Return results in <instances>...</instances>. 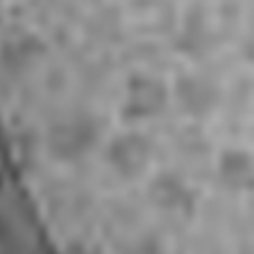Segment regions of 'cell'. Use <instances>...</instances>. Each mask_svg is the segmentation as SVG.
<instances>
[{"instance_id":"cell-3","label":"cell","mask_w":254,"mask_h":254,"mask_svg":"<svg viewBox=\"0 0 254 254\" xmlns=\"http://www.w3.org/2000/svg\"><path fill=\"white\" fill-rule=\"evenodd\" d=\"M167 92L161 83L145 76H134L127 85V116L138 119V116H152L165 107Z\"/></svg>"},{"instance_id":"cell-1","label":"cell","mask_w":254,"mask_h":254,"mask_svg":"<svg viewBox=\"0 0 254 254\" xmlns=\"http://www.w3.org/2000/svg\"><path fill=\"white\" fill-rule=\"evenodd\" d=\"M98 136V125L89 116H78V119H69L56 123L52 127L47 136V145L52 154L63 161H71L78 158L94 145Z\"/></svg>"},{"instance_id":"cell-2","label":"cell","mask_w":254,"mask_h":254,"mask_svg":"<svg viewBox=\"0 0 254 254\" xmlns=\"http://www.w3.org/2000/svg\"><path fill=\"white\" fill-rule=\"evenodd\" d=\"M107 161L119 174L134 176L147 165L149 161V143L138 134L119 136L107 147Z\"/></svg>"},{"instance_id":"cell-5","label":"cell","mask_w":254,"mask_h":254,"mask_svg":"<svg viewBox=\"0 0 254 254\" xmlns=\"http://www.w3.org/2000/svg\"><path fill=\"white\" fill-rule=\"evenodd\" d=\"M176 98L181 107L192 116H205L219 103V89L205 78H181L176 83Z\"/></svg>"},{"instance_id":"cell-6","label":"cell","mask_w":254,"mask_h":254,"mask_svg":"<svg viewBox=\"0 0 254 254\" xmlns=\"http://www.w3.org/2000/svg\"><path fill=\"white\" fill-rule=\"evenodd\" d=\"M152 198L161 210L192 214L194 194L176 174H161L152 185Z\"/></svg>"},{"instance_id":"cell-4","label":"cell","mask_w":254,"mask_h":254,"mask_svg":"<svg viewBox=\"0 0 254 254\" xmlns=\"http://www.w3.org/2000/svg\"><path fill=\"white\" fill-rule=\"evenodd\" d=\"M219 181L234 192L254 190V158L246 149H225L219 156Z\"/></svg>"},{"instance_id":"cell-7","label":"cell","mask_w":254,"mask_h":254,"mask_svg":"<svg viewBox=\"0 0 254 254\" xmlns=\"http://www.w3.org/2000/svg\"><path fill=\"white\" fill-rule=\"evenodd\" d=\"M134 254H161V246H158L154 239H143V241L134 248Z\"/></svg>"}]
</instances>
